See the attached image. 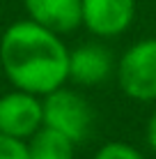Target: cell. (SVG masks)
<instances>
[{
	"label": "cell",
	"mask_w": 156,
	"mask_h": 159,
	"mask_svg": "<svg viewBox=\"0 0 156 159\" xmlns=\"http://www.w3.org/2000/svg\"><path fill=\"white\" fill-rule=\"evenodd\" d=\"M122 92L136 102L156 99V39H142L129 46L115 65Z\"/></svg>",
	"instance_id": "3"
},
{
	"label": "cell",
	"mask_w": 156,
	"mask_h": 159,
	"mask_svg": "<svg viewBox=\"0 0 156 159\" xmlns=\"http://www.w3.org/2000/svg\"><path fill=\"white\" fill-rule=\"evenodd\" d=\"M94 159H145V157L133 145L120 143V141H110V143L101 145L94 152Z\"/></svg>",
	"instance_id": "9"
},
{
	"label": "cell",
	"mask_w": 156,
	"mask_h": 159,
	"mask_svg": "<svg viewBox=\"0 0 156 159\" xmlns=\"http://www.w3.org/2000/svg\"><path fill=\"white\" fill-rule=\"evenodd\" d=\"M83 7V25L94 37L122 35L136 16V0H80Z\"/></svg>",
	"instance_id": "5"
},
{
	"label": "cell",
	"mask_w": 156,
	"mask_h": 159,
	"mask_svg": "<svg viewBox=\"0 0 156 159\" xmlns=\"http://www.w3.org/2000/svg\"><path fill=\"white\" fill-rule=\"evenodd\" d=\"M0 159H28V141L0 134Z\"/></svg>",
	"instance_id": "10"
},
{
	"label": "cell",
	"mask_w": 156,
	"mask_h": 159,
	"mask_svg": "<svg viewBox=\"0 0 156 159\" xmlns=\"http://www.w3.org/2000/svg\"><path fill=\"white\" fill-rule=\"evenodd\" d=\"M0 67L12 88L46 97L69 83V48L62 35L16 21L0 37Z\"/></svg>",
	"instance_id": "1"
},
{
	"label": "cell",
	"mask_w": 156,
	"mask_h": 159,
	"mask_svg": "<svg viewBox=\"0 0 156 159\" xmlns=\"http://www.w3.org/2000/svg\"><path fill=\"white\" fill-rule=\"evenodd\" d=\"M147 143L156 152V111L152 113V118H149V122H147Z\"/></svg>",
	"instance_id": "11"
},
{
	"label": "cell",
	"mask_w": 156,
	"mask_h": 159,
	"mask_svg": "<svg viewBox=\"0 0 156 159\" xmlns=\"http://www.w3.org/2000/svg\"><path fill=\"white\" fill-rule=\"evenodd\" d=\"M115 74V60L103 44L87 42L69 51V81L80 88H94Z\"/></svg>",
	"instance_id": "6"
},
{
	"label": "cell",
	"mask_w": 156,
	"mask_h": 159,
	"mask_svg": "<svg viewBox=\"0 0 156 159\" xmlns=\"http://www.w3.org/2000/svg\"><path fill=\"white\" fill-rule=\"evenodd\" d=\"M23 7L30 21L55 35H67L83 25L80 0H23Z\"/></svg>",
	"instance_id": "7"
},
{
	"label": "cell",
	"mask_w": 156,
	"mask_h": 159,
	"mask_svg": "<svg viewBox=\"0 0 156 159\" xmlns=\"http://www.w3.org/2000/svg\"><path fill=\"white\" fill-rule=\"evenodd\" d=\"M76 143L57 131L41 127L32 139H28V159H74Z\"/></svg>",
	"instance_id": "8"
},
{
	"label": "cell",
	"mask_w": 156,
	"mask_h": 159,
	"mask_svg": "<svg viewBox=\"0 0 156 159\" xmlns=\"http://www.w3.org/2000/svg\"><path fill=\"white\" fill-rule=\"evenodd\" d=\"M41 113H44V127L67 136L80 145L90 139L94 127V108L85 95L74 88H57L51 95L41 97Z\"/></svg>",
	"instance_id": "2"
},
{
	"label": "cell",
	"mask_w": 156,
	"mask_h": 159,
	"mask_svg": "<svg viewBox=\"0 0 156 159\" xmlns=\"http://www.w3.org/2000/svg\"><path fill=\"white\" fill-rule=\"evenodd\" d=\"M41 127H44L41 97L16 88L0 95V134L28 141Z\"/></svg>",
	"instance_id": "4"
}]
</instances>
